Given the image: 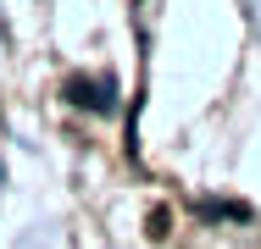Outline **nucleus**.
Instances as JSON below:
<instances>
[{"label": "nucleus", "instance_id": "nucleus-1", "mask_svg": "<svg viewBox=\"0 0 261 249\" xmlns=\"http://www.w3.org/2000/svg\"><path fill=\"white\" fill-rule=\"evenodd\" d=\"M167 222H172L167 210H150V238H167Z\"/></svg>", "mask_w": 261, "mask_h": 249}]
</instances>
